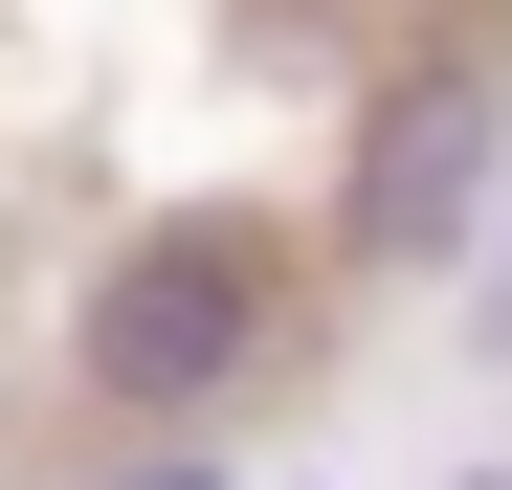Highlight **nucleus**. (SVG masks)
<instances>
[{
  "mask_svg": "<svg viewBox=\"0 0 512 490\" xmlns=\"http://www.w3.org/2000/svg\"><path fill=\"white\" fill-rule=\"evenodd\" d=\"M468 201H490V90H468V67H423V90L357 134V245L423 268V245H468Z\"/></svg>",
  "mask_w": 512,
  "mask_h": 490,
  "instance_id": "obj_2",
  "label": "nucleus"
},
{
  "mask_svg": "<svg viewBox=\"0 0 512 490\" xmlns=\"http://www.w3.org/2000/svg\"><path fill=\"white\" fill-rule=\"evenodd\" d=\"M290 223H245V201H201V223H156L134 268L90 290V401L112 424H223L245 379L290 357Z\"/></svg>",
  "mask_w": 512,
  "mask_h": 490,
  "instance_id": "obj_1",
  "label": "nucleus"
},
{
  "mask_svg": "<svg viewBox=\"0 0 512 490\" xmlns=\"http://www.w3.org/2000/svg\"><path fill=\"white\" fill-rule=\"evenodd\" d=\"M490 335H512V268H490Z\"/></svg>",
  "mask_w": 512,
  "mask_h": 490,
  "instance_id": "obj_3",
  "label": "nucleus"
}]
</instances>
